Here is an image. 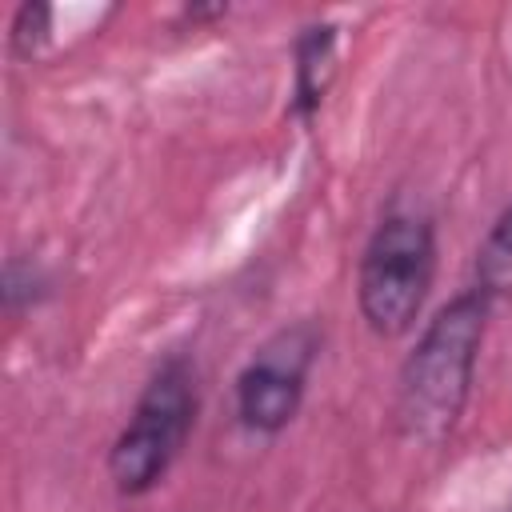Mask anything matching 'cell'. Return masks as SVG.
<instances>
[{"label": "cell", "instance_id": "6da1fadb", "mask_svg": "<svg viewBox=\"0 0 512 512\" xmlns=\"http://www.w3.org/2000/svg\"><path fill=\"white\" fill-rule=\"evenodd\" d=\"M492 312L496 308L468 284L424 320L416 344L396 372L392 428L400 440L440 448L456 432L472 400Z\"/></svg>", "mask_w": 512, "mask_h": 512}, {"label": "cell", "instance_id": "7a4b0ae2", "mask_svg": "<svg viewBox=\"0 0 512 512\" xmlns=\"http://www.w3.org/2000/svg\"><path fill=\"white\" fill-rule=\"evenodd\" d=\"M200 420V372L188 352H168L140 384L128 420L108 444L104 472L124 500L148 496L184 456Z\"/></svg>", "mask_w": 512, "mask_h": 512}, {"label": "cell", "instance_id": "3957f363", "mask_svg": "<svg viewBox=\"0 0 512 512\" xmlns=\"http://www.w3.org/2000/svg\"><path fill=\"white\" fill-rule=\"evenodd\" d=\"M436 264V220L420 208L392 204L356 256V308L364 328L380 340L408 336L432 296Z\"/></svg>", "mask_w": 512, "mask_h": 512}, {"label": "cell", "instance_id": "277c9868", "mask_svg": "<svg viewBox=\"0 0 512 512\" xmlns=\"http://www.w3.org/2000/svg\"><path fill=\"white\" fill-rule=\"evenodd\" d=\"M324 348L316 320H292L252 348L232 380V412L248 436L276 440L300 416L312 368Z\"/></svg>", "mask_w": 512, "mask_h": 512}, {"label": "cell", "instance_id": "5b68a950", "mask_svg": "<svg viewBox=\"0 0 512 512\" xmlns=\"http://www.w3.org/2000/svg\"><path fill=\"white\" fill-rule=\"evenodd\" d=\"M340 72V28L332 20H308L292 36V88L288 116L312 124Z\"/></svg>", "mask_w": 512, "mask_h": 512}, {"label": "cell", "instance_id": "8992f818", "mask_svg": "<svg viewBox=\"0 0 512 512\" xmlns=\"http://www.w3.org/2000/svg\"><path fill=\"white\" fill-rule=\"evenodd\" d=\"M472 288L492 304H512V200L488 224L476 256H472Z\"/></svg>", "mask_w": 512, "mask_h": 512}, {"label": "cell", "instance_id": "52a82bcc", "mask_svg": "<svg viewBox=\"0 0 512 512\" xmlns=\"http://www.w3.org/2000/svg\"><path fill=\"white\" fill-rule=\"evenodd\" d=\"M52 296V276L40 260L32 256H8L4 260V280H0V300L8 316H20Z\"/></svg>", "mask_w": 512, "mask_h": 512}, {"label": "cell", "instance_id": "ba28073f", "mask_svg": "<svg viewBox=\"0 0 512 512\" xmlns=\"http://www.w3.org/2000/svg\"><path fill=\"white\" fill-rule=\"evenodd\" d=\"M52 4L40 0H24L16 4L12 20H8V52L16 60H36L44 52V44L52 40Z\"/></svg>", "mask_w": 512, "mask_h": 512}]
</instances>
